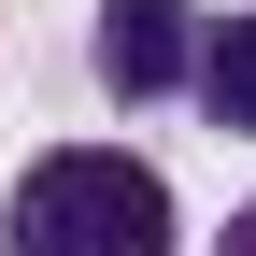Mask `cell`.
I'll return each mask as SVG.
<instances>
[{"label": "cell", "mask_w": 256, "mask_h": 256, "mask_svg": "<svg viewBox=\"0 0 256 256\" xmlns=\"http://www.w3.org/2000/svg\"><path fill=\"white\" fill-rule=\"evenodd\" d=\"M14 256H171V185L114 142H72L14 185Z\"/></svg>", "instance_id": "cell-1"}, {"label": "cell", "mask_w": 256, "mask_h": 256, "mask_svg": "<svg viewBox=\"0 0 256 256\" xmlns=\"http://www.w3.org/2000/svg\"><path fill=\"white\" fill-rule=\"evenodd\" d=\"M214 256H256V200H242V214H228V242H214Z\"/></svg>", "instance_id": "cell-4"}, {"label": "cell", "mask_w": 256, "mask_h": 256, "mask_svg": "<svg viewBox=\"0 0 256 256\" xmlns=\"http://www.w3.org/2000/svg\"><path fill=\"white\" fill-rule=\"evenodd\" d=\"M100 86L114 100L200 86V0H100Z\"/></svg>", "instance_id": "cell-2"}, {"label": "cell", "mask_w": 256, "mask_h": 256, "mask_svg": "<svg viewBox=\"0 0 256 256\" xmlns=\"http://www.w3.org/2000/svg\"><path fill=\"white\" fill-rule=\"evenodd\" d=\"M200 114L256 142V14H200Z\"/></svg>", "instance_id": "cell-3"}]
</instances>
